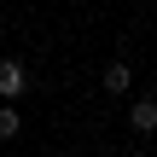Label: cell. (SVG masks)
I'll return each instance as SVG.
<instances>
[{
    "label": "cell",
    "instance_id": "6da1fadb",
    "mask_svg": "<svg viewBox=\"0 0 157 157\" xmlns=\"http://www.w3.org/2000/svg\"><path fill=\"white\" fill-rule=\"evenodd\" d=\"M23 87H29V70H23L17 58H0V105H17Z\"/></svg>",
    "mask_w": 157,
    "mask_h": 157
},
{
    "label": "cell",
    "instance_id": "7a4b0ae2",
    "mask_svg": "<svg viewBox=\"0 0 157 157\" xmlns=\"http://www.w3.org/2000/svg\"><path fill=\"white\" fill-rule=\"evenodd\" d=\"M128 128H134V134H157V99L151 93L128 105Z\"/></svg>",
    "mask_w": 157,
    "mask_h": 157
},
{
    "label": "cell",
    "instance_id": "3957f363",
    "mask_svg": "<svg viewBox=\"0 0 157 157\" xmlns=\"http://www.w3.org/2000/svg\"><path fill=\"white\" fill-rule=\"evenodd\" d=\"M99 87H105V93H128V87H134V70H128V58H117V64H105V76H99Z\"/></svg>",
    "mask_w": 157,
    "mask_h": 157
},
{
    "label": "cell",
    "instance_id": "277c9868",
    "mask_svg": "<svg viewBox=\"0 0 157 157\" xmlns=\"http://www.w3.org/2000/svg\"><path fill=\"white\" fill-rule=\"evenodd\" d=\"M17 128H23L17 105H0V140H17Z\"/></svg>",
    "mask_w": 157,
    "mask_h": 157
}]
</instances>
